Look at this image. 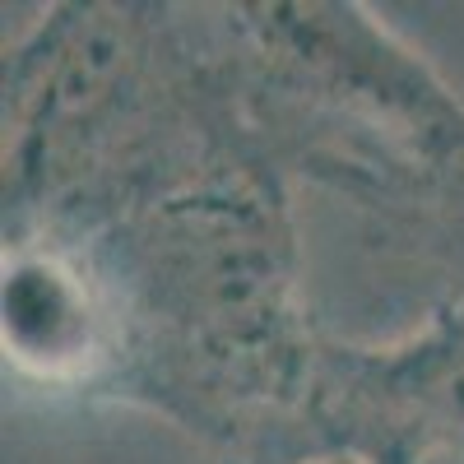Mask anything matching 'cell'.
I'll return each instance as SVG.
<instances>
[{
	"label": "cell",
	"mask_w": 464,
	"mask_h": 464,
	"mask_svg": "<svg viewBox=\"0 0 464 464\" xmlns=\"http://www.w3.org/2000/svg\"><path fill=\"white\" fill-rule=\"evenodd\" d=\"M242 464H367L353 455H297V450H246Z\"/></svg>",
	"instance_id": "1"
}]
</instances>
